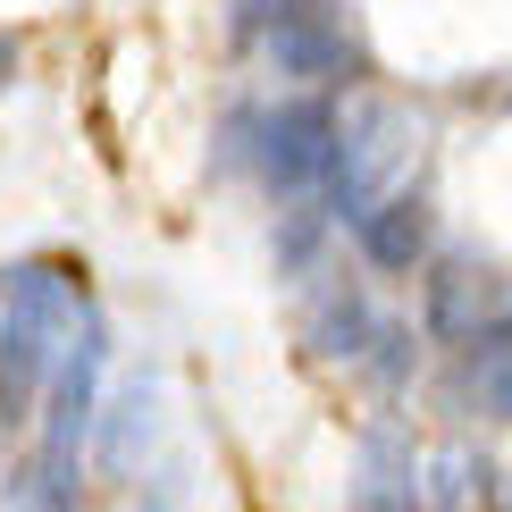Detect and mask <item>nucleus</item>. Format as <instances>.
I'll return each mask as SVG.
<instances>
[{
	"instance_id": "9b49d317",
	"label": "nucleus",
	"mask_w": 512,
	"mask_h": 512,
	"mask_svg": "<svg viewBox=\"0 0 512 512\" xmlns=\"http://www.w3.org/2000/svg\"><path fill=\"white\" fill-rule=\"evenodd\" d=\"M93 420H101V471L126 479V471H135V454L152 445V387H126L110 412H93Z\"/></svg>"
},
{
	"instance_id": "f03ea898",
	"label": "nucleus",
	"mask_w": 512,
	"mask_h": 512,
	"mask_svg": "<svg viewBox=\"0 0 512 512\" xmlns=\"http://www.w3.org/2000/svg\"><path fill=\"white\" fill-rule=\"evenodd\" d=\"M261 143H252V160H261L269 194L303 210L311 194H328L336 177V110L328 101H286V110H261Z\"/></svg>"
},
{
	"instance_id": "ddd939ff",
	"label": "nucleus",
	"mask_w": 512,
	"mask_h": 512,
	"mask_svg": "<svg viewBox=\"0 0 512 512\" xmlns=\"http://www.w3.org/2000/svg\"><path fill=\"white\" fill-rule=\"evenodd\" d=\"M9 76H17V42L0 34V93H9Z\"/></svg>"
},
{
	"instance_id": "20e7f679",
	"label": "nucleus",
	"mask_w": 512,
	"mask_h": 512,
	"mask_svg": "<svg viewBox=\"0 0 512 512\" xmlns=\"http://www.w3.org/2000/svg\"><path fill=\"white\" fill-rule=\"evenodd\" d=\"M429 194H412V185H395V194H378L370 210L353 219V244H361V261L370 269H387V277H412L420 261H429Z\"/></svg>"
},
{
	"instance_id": "9d476101",
	"label": "nucleus",
	"mask_w": 512,
	"mask_h": 512,
	"mask_svg": "<svg viewBox=\"0 0 512 512\" xmlns=\"http://www.w3.org/2000/svg\"><path fill=\"white\" fill-rule=\"evenodd\" d=\"M462 387H471L496 420H512V311L496 319V328L471 336V353H462Z\"/></svg>"
},
{
	"instance_id": "f8f14e48",
	"label": "nucleus",
	"mask_w": 512,
	"mask_h": 512,
	"mask_svg": "<svg viewBox=\"0 0 512 512\" xmlns=\"http://www.w3.org/2000/svg\"><path fill=\"white\" fill-rule=\"evenodd\" d=\"M277 9H286V0H236V34H244V42H261V34L277 26Z\"/></svg>"
},
{
	"instance_id": "6e6552de",
	"label": "nucleus",
	"mask_w": 512,
	"mask_h": 512,
	"mask_svg": "<svg viewBox=\"0 0 512 512\" xmlns=\"http://www.w3.org/2000/svg\"><path fill=\"white\" fill-rule=\"evenodd\" d=\"M353 512H420V479H412V445L395 429L361 437V479H353Z\"/></svg>"
},
{
	"instance_id": "7ed1b4c3",
	"label": "nucleus",
	"mask_w": 512,
	"mask_h": 512,
	"mask_svg": "<svg viewBox=\"0 0 512 512\" xmlns=\"http://www.w3.org/2000/svg\"><path fill=\"white\" fill-rule=\"evenodd\" d=\"M261 42H269V68L294 76V84H353V68H361L345 17H336L328 0H286Z\"/></svg>"
},
{
	"instance_id": "0eeeda50",
	"label": "nucleus",
	"mask_w": 512,
	"mask_h": 512,
	"mask_svg": "<svg viewBox=\"0 0 512 512\" xmlns=\"http://www.w3.org/2000/svg\"><path fill=\"white\" fill-rule=\"evenodd\" d=\"M496 277H487L479 261H445L437 277H429V328L437 336H462V345H471L479 328H496Z\"/></svg>"
},
{
	"instance_id": "423d86ee",
	"label": "nucleus",
	"mask_w": 512,
	"mask_h": 512,
	"mask_svg": "<svg viewBox=\"0 0 512 512\" xmlns=\"http://www.w3.org/2000/svg\"><path fill=\"white\" fill-rule=\"evenodd\" d=\"M429 512H512V479L496 454H479V445H445L429 462Z\"/></svg>"
},
{
	"instance_id": "39448f33",
	"label": "nucleus",
	"mask_w": 512,
	"mask_h": 512,
	"mask_svg": "<svg viewBox=\"0 0 512 512\" xmlns=\"http://www.w3.org/2000/svg\"><path fill=\"white\" fill-rule=\"evenodd\" d=\"M93 403H101V328H84V336H76V353L59 361V378H51L42 454H76V462H84V437H93Z\"/></svg>"
},
{
	"instance_id": "1a4fd4ad",
	"label": "nucleus",
	"mask_w": 512,
	"mask_h": 512,
	"mask_svg": "<svg viewBox=\"0 0 512 512\" xmlns=\"http://www.w3.org/2000/svg\"><path fill=\"white\" fill-rule=\"evenodd\" d=\"M9 512H84V471H76V454H34L9 471V496H0Z\"/></svg>"
},
{
	"instance_id": "f257e3e1",
	"label": "nucleus",
	"mask_w": 512,
	"mask_h": 512,
	"mask_svg": "<svg viewBox=\"0 0 512 512\" xmlns=\"http://www.w3.org/2000/svg\"><path fill=\"white\" fill-rule=\"evenodd\" d=\"M93 328V303H84V269L76 261H34L0 269V412L26 420L42 387L59 378V361L76 353V336Z\"/></svg>"
}]
</instances>
